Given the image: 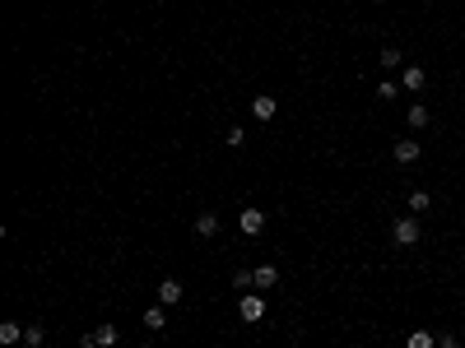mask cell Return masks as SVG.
Instances as JSON below:
<instances>
[{"label": "cell", "instance_id": "11", "mask_svg": "<svg viewBox=\"0 0 465 348\" xmlns=\"http://www.w3.org/2000/svg\"><path fill=\"white\" fill-rule=\"evenodd\" d=\"M0 344H24V325H19V320H5V325H0Z\"/></svg>", "mask_w": 465, "mask_h": 348}, {"label": "cell", "instance_id": "16", "mask_svg": "<svg viewBox=\"0 0 465 348\" xmlns=\"http://www.w3.org/2000/svg\"><path fill=\"white\" fill-rule=\"evenodd\" d=\"M42 339H46L42 325H24V344H28V348H42Z\"/></svg>", "mask_w": 465, "mask_h": 348}, {"label": "cell", "instance_id": "10", "mask_svg": "<svg viewBox=\"0 0 465 348\" xmlns=\"http://www.w3.org/2000/svg\"><path fill=\"white\" fill-rule=\"evenodd\" d=\"M168 325V306H149L144 311V330H163Z\"/></svg>", "mask_w": 465, "mask_h": 348}, {"label": "cell", "instance_id": "12", "mask_svg": "<svg viewBox=\"0 0 465 348\" xmlns=\"http://www.w3.org/2000/svg\"><path fill=\"white\" fill-rule=\"evenodd\" d=\"M251 279H256V288H275L279 284V270H275V265H261V270H251Z\"/></svg>", "mask_w": 465, "mask_h": 348}, {"label": "cell", "instance_id": "20", "mask_svg": "<svg viewBox=\"0 0 465 348\" xmlns=\"http://www.w3.org/2000/svg\"><path fill=\"white\" fill-rule=\"evenodd\" d=\"M437 348H461V339H456V334H442V339H437Z\"/></svg>", "mask_w": 465, "mask_h": 348}, {"label": "cell", "instance_id": "1", "mask_svg": "<svg viewBox=\"0 0 465 348\" xmlns=\"http://www.w3.org/2000/svg\"><path fill=\"white\" fill-rule=\"evenodd\" d=\"M418 232H423V227H418V218H414V214H405V218H396V223H391V242H396V246H414Z\"/></svg>", "mask_w": 465, "mask_h": 348}, {"label": "cell", "instance_id": "15", "mask_svg": "<svg viewBox=\"0 0 465 348\" xmlns=\"http://www.w3.org/2000/svg\"><path fill=\"white\" fill-rule=\"evenodd\" d=\"M405 348H437V339H433L428 330H414L409 339H405Z\"/></svg>", "mask_w": 465, "mask_h": 348}, {"label": "cell", "instance_id": "5", "mask_svg": "<svg viewBox=\"0 0 465 348\" xmlns=\"http://www.w3.org/2000/svg\"><path fill=\"white\" fill-rule=\"evenodd\" d=\"M237 227H242L247 237H256V232H261V227H265V214H261V209H251V205H247V209L237 214Z\"/></svg>", "mask_w": 465, "mask_h": 348}, {"label": "cell", "instance_id": "19", "mask_svg": "<svg viewBox=\"0 0 465 348\" xmlns=\"http://www.w3.org/2000/svg\"><path fill=\"white\" fill-rule=\"evenodd\" d=\"M232 288H247V293H251V288H256V279H251L247 270H237V274H232Z\"/></svg>", "mask_w": 465, "mask_h": 348}, {"label": "cell", "instance_id": "8", "mask_svg": "<svg viewBox=\"0 0 465 348\" xmlns=\"http://www.w3.org/2000/svg\"><path fill=\"white\" fill-rule=\"evenodd\" d=\"M196 237H219V214H196Z\"/></svg>", "mask_w": 465, "mask_h": 348}, {"label": "cell", "instance_id": "18", "mask_svg": "<svg viewBox=\"0 0 465 348\" xmlns=\"http://www.w3.org/2000/svg\"><path fill=\"white\" fill-rule=\"evenodd\" d=\"M223 144H228V149H242V144H247V130H242V125H232L228 135H223Z\"/></svg>", "mask_w": 465, "mask_h": 348}, {"label": "cell", "instance_id": "22", "mask_svg": "<svg viewBox=\"0 0 465 348\" xmlns=\"http://www.w3.org/2000/svg\"><path fill=\"white\" fill-rule=\"evenodd\" d=\"M461 297H465V293H461Z\"/></svg>", "mask_w": 465, "mask_h": 348}, {"label": "cell", "instance_id": "13", "mask_svg": "<svg viewBox=\"0 0 465 348\" xmlns=\"http://www.w3.org/2000/svg\"><path fill=\"white\" fill-rule=\"evenodd\" d=\"M428 121H433V112H428L423 103H414V107H409V130H423Z\"/></svg>", "mask_w": 465, "mask_h": 348}, {"label": "cell", "instance_id": "6", "mask_svg": "<svg viewBox=\"0 0 465 348\" xmlns=\"http://www.w3.org/2000/svg\"><path fill=\"white\" fill-rule=\"evenodd\" d=\"M275 112H279V103L270 98V93H261V98H251V116H256V121H270Z\"/></svg>", "mask_w": 465, "mask_h": 348}, {"label": "cell", "instance_id": "14", "mask_svg": "<svg viewBox=\"0 0 465 348\" xmlns=\"http://www.w3.org/2000/svg\"><path fill=\"white\" fill-rule=\"evenodd\" d=\"M433 209V195H428V191H414V195H409V214H428Z\"/></svg>", "mask_w": 465, "mask_h": 348}, {"label": "cell", "instance_id": "17", "mask_svg": "<svg viewBox=\"0 0 465 348\" xmlns=\"http://www.w3.org/2000/svg\"><path fill=\"white\" fill-rule=\"evenodd\" d=\"M377 61H382V70H400V51H396V46H382Z\"/></svg>", "mask_w": 465, "mask_h": 348}, {"label": "cell", "instance_id": "4", "mask_svg": "<svg viewBox=\"0 0 465 348\" xmlns=\"http://www.w3.org/2000/svg\"><path fill=\"white\" fill-rule=\"evenodd\" d=\"M391 153H396V163L400 167H409V163H418V153L423 149H418V139H396V149Z\"/></svg>", "mask_w": 465, "mask_h": 348}, {"label": "cell", "instance_id": "21", "mask_svg": "<svg viewBox=\"0 0 465 348\" xmlns=\"http://www.w3.org/2000/svg\"><path fill=\"white\" fill-rule=\"evenodd\" d=\"M461 42H465V33H461Z\"/></svg>", "mask_w": 465, "mask_h": 348}, {"label": "cell", "instance_id": "3", "mask_svg": "<svg viewBox=\"0 0 465 348\" xmlns=\"http://www.w3.org/2000/svg\"><path fill=\"white\" fill-rule=\"evenodd\" d=\"M423 84H428V70H423V65H405V70H400V89L418 93Z\"/></svg>", "mask_w": 465, "mask_h": 348}, {"label": "cell", "instance_id": "9", "mask_svg": "<svg viewBox=\"0 0 465 348\" xmlns=\"http://www.w3.org/2000/svg\"><path fill=\"white\" fill-rule=\"evenodd\" d=\"M117 339H121V330H117V325H98V330H93V344H98V348H112Z\"/></svg>", "mask_w": 465, "mask_h": 348}, {"label": "cell", "instance_id": "2", "mask_svg": "<svg viewBox=\"0 0 465 348\" xmlns=\"http://www.w3.org/2000/svg\"><path fill=\"white\" fill-rule=\"evenodd\" d=\"M237 316L247 320V325L265 320V297H261V293H242V302H237Z\"/></svg>", "mask_w": 465, "mask_h": 348}, {"label": "cell", "instance_id": "7", "mask_svg": "<svg viewBox=\"0 0 465 348\" xmlns=\"http://www.w3.org/2000/svg\"><path fill=\"white\" fill-rule=\"evenodd\" d=\"M182 302V284H177V279H163V284H158V306H177Z\"/></svg>", "mask_w": 465, "mask_h": 348}]
</instances>
